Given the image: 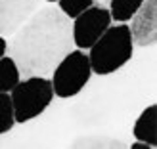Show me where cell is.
<instances>
[{
  "label": "cell",
  "instance_id": "13",
  "mask_svg": "<svg viewBox=\"0 0 157 149\" xmlns=\"http://www.w3.org/2000/svg\"><path fill=\"white\" fill-rule=\"evenodd\" d=\"M58 10L63 15H67L69 19H75L77 15H81L94 6V0H58Z\"/></svg>",
  "mask_w": 157,
  "mask_h": 149
},
{
  "label": "cell",
  "instance_id": "2",
  "mask_svg": "<svg viewBox=\"0 0 157 149\" xmlns=\"http://www.w3.org/2000/svg\"><path fill=\"white\" fill-rule=\"evenodd\" d=\"M134 54V44L130 38L128 25L109 27L96 42L92 44L88 59L94 75H111L119 71L123 65L128 63V59Z\"/></svg>",
  "mask_w": 157,
  "mask_h": 149
},
{
  "label": "cell",
  "instance_id": "4",
  "mask_svg": "<svg viewBox=\"0 0 157 149\" xmlns=\"http://www.w3.org/2000/svg\"><path fill=\"white\" fill-rule=\"evenodd\" d=\"M92 76L90 59L82 50H71L52 71V90L58 98H73Z\"/></svg>",
  "mask_w": 157,
  "mask_h": 149
},
{
  "label": "cell",
  "instance_id": "11",
  "mask_svg": "<svg viewBox=\"0 0 157 149\" xmlns=\"http://www.w3.org/2000/svg\"><path fill=\"white\" fill-rule=\"evenodd\" d=\"M146 0H111V2H109L111 21H117V23L130 21V17L140 10V6Z\"/></svg>",
  "mask_w": 157,
  "mask_h": 149
},
{
  "label": "cell",
  "instance_id": "10",
  "mask_svg": "<svg viewBox=\"0 0 157 149\" xmlns=\"http://www.w3.org/2000/svg\"><path fill=\"white\" fill-rule=\"evenodd\" d=\"M19 80H21V73L15 65V61L10 56L0 58V92L4 94L12 92Z\"/></svg>",
  "mask_w": 157,
  "mask_h": 149
},
{
  "label": "cell",
  "instance_id": "7",
  "mask_svg": "<svg viewBox=\"0 0 157 149\" xmlns=\"http://www.w3.org/2000/svg\"><path fill=\"white\" fill-rule=\"evenodd\" d=\"M40 0H0V36H10L36 12Z\"/></svg>",
  "mask_w": 157,
  "mask_h": 149
},
{
  "label": "cell",
  "instance_id": "8",
  "mask_svg": "<svg viewBox=\"0 0 157 149\" xmlns=\"http://www.w3.org/2000/svg\"><path fill=\"white\" fill-rule=\"evenodd\" d=\"M132 134L138 142L155 147L157 145V105H147L134 122Z\"/></svg>",
  "mask_w": 157,
  "mask_h": 149
},
{
  "label": "cell",
  "instance_id": "9",
  "mask_svg": "<svg viewBox=\"0 0 157 149\" xmlns=\"http://www.w3.org/2000/svg\"><path fill=\"white\" fill-rule=\"evenodd\" d=\"M67 149H128L123 140L105 134H84L75 138Z\"/></svg>",
  "mask_w": 157,
  "mask_h": 149
},
{
  "label": "cell",
  "instance_id": "14",
  "mask_svg": "<svg viewBox=\"0 0 157 149\" xmlns=\"http://www.w3.org/2000/svg\"><path fill=\"white\" fill-rule=\"evenodd\" d=\"M128 149H153V147H151V145H147V143H142V142H136V143L128 145Z\"/></svg>",
  "mask_w": 157,
  "mask_h": 149
},
{
  "label": "cell",
  "instance_id": "5",
  "mask_svg": "<svg viewBox=\"0 0 157 149\" xmlns=\"http://www.w3.org/2000/svg\"><path fill=\"white\" fill-rule=\"evenodd\" d=\"M111 27L109 10L101 6H92L73 21V46L78 50H90L92 44Z\"/></svg>",
  "mask_w": 157,
  "mask_h": 149
},
{
  "label": "cell",
  "instance_id": "12",
  "mask_svg": "<svg viewBox=\"0 0 157 149\" xmlns=\"http://www.w3.org/2000/svg\"><path fill=\"white\" fill-rule=\"evenodd\" d=\"M15 124V117H13V105L10 99V94L0 92V136L10 132Z\"/></svg>",
  "mask_w": 157,
  "mask_h": 149
},
{
  "label": "cell",
  "instance_id": "3",
  "mask_svg": "<svg viewBox=\"0 0 157 149\" xmlns=\"http://www.w3.org/2000/svg\"><path fill=\"white\" fill-rule=\"evenodd\" d=\"M54 98L52 82L46 76H27L10 92L15 122H27L38 117Z\"/></svg>",
  "mask_w": 157,
  "mask_h": 149
},
{
  "label": "cell",
  "instance_id": "16",
  "mask_svg": "<svg viewBox=\"0 0 157 149\" xmlns=\"http://www.w3.org/2000/svg\"><path fill=\"white\" fill-rule=\"evenodd\" d=\"M46 2H58V0H46Z\"/></svg>",
  "mask_w": 157,
  "mask_h": 149
},
{
  "label": "cell",
  "instance_id": "1",
  "mask_svg": "<svg viewBox=\"0 0 157 149\" xmlns=\"http://www.w3.org/2000/svg\"><path fill=\"white\" fill-rule=\"evenodd\" d=\"M73 50V23L58 8H40L12 35L10 58L25 76L52 75Z\"/></svg>",
  "mask_w": 157,
  "mask_h": 149
},
{
  "label": "cell",
  "instance_id": "15",
  "mask_svg": "<svg viewBox=\"0 0 157 149\" xmlns=\"http://www.w3.org/2000/svg\"><path fill=\"white\" fill-rule=\"evenodd\" d=\"M6 50H8V42H6V38H4V36H0V58H4Z\"/></svg>",
  "mask_w": 157,
  "mask_h": 149
},
{
  "label": "cell",
  "instance_id": "6",
  "mask_svg": "<svg viewBox=\"0 0 157 149\" xmlns=\"http://www.w3.org/2000/svg\"><path fill=\"white\" fill-rule=\"evenodd\" d=\"M130 38L136 46H153L157 40V0H146L130 17Z\"/></svg>",
  "mask_w": 157,
  "mask_h": 149
}]
</instances>
